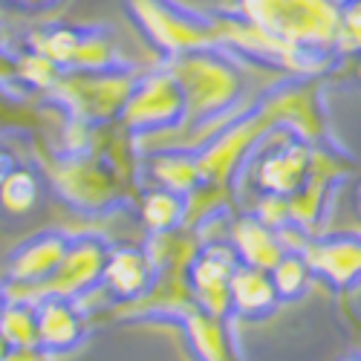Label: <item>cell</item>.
I'll use <instances>...</instances> for the list:
<instances>
[{"label": "cell", "instance_id": "28", "mask_svg": "<svg viewBox=\"0 0 361 361\" xmlns=\"http://www.w3.org/2000/svg\"><path fill=\"white\" fill-rule=\"evenodd\" d=\"M4 361H47V350L32 344V347H9Z\"/></svg>", "mask_w": 361, "mask_h": 361}, {"label": "cell", "instance_id": "12", "mask_svg": "<svg viewBox=\"0 0 361 361\" xmlns=\"http://www.w3.org/2000/svg\"><path fill=\"white\" fill-rule=\"evenodd\" d=\"M84 336V324L70 298L38 300V347L47 353H64Z\"/></svg>", "mask_w": 361, "mask_h": 361}, {"label": "cell", "instance_id": "8", "mask_svg": "<svg viewBox=\"0 0 361 361\" xmlns=\"http://www.w3.org/2000/svg\"><path fill=\"white\" fill-rule=\"evenodd\" d=\"M240 257L228 243H208L200 249L188 266V283L197 307L226 318L231 310V275Z\"/></svg>", "mask_w": 361, "mask_h": 361}, {"label": "cell", "instance_id": "14", "mask_svg": "<svg viewBox=\"0 0 361 361\" xmlns=\"http://www.w3.org/2000/svg\"><path fill=\"white\" fill-rule=\"evenodd\" d=\"M70 249V240L64 234H41L35 240L23 243L12 260H9V278L12 281H20V283H38V281H47L58 263L64 260Z\"/></svg>", "mask_w": 361, "mask_h": 361}, {"label": "cell", "instance_id": "36", "mask_svg": "<svg viewBox=\"0 0 361 361\" xmlns=\"http://www.w3.org/2000/svg\"><path fill=\"white\" fill-rule=\"evenodd\" d=\"M338 4H344V0H338Z\"/></svg>", "mask_w": 361, "mask_h": 361}, {"label": "cell", "instance_id": "26", "mask_svg": "<svg viewBox=\"0 0 361 361\" xmlns=\"http://www.w3.org/2000/svg\"><path fill=\"white\" fill-rule=\"evenodd\" d=\"M18 75L35 87H55V81L61 78V67L52 64L41 52H32L18 61Z\"/></svg>", "mask_w": 361, "mask_h": 361}, {"label": "cell", "instance_id": "32", "mask_svg": "<svg viewBox=\"0 0 361 361\" xmlns=\"http://www.w3.org/2000/svg\"><path fill=\"white\" fill-rule=\"evenodd\" d=\"M355 212L361 217V179H358V185H355Z\"/></svg>", "mask_w": 361, "mask_h": 361}, {"label": "cell", "instance_id": "19", "mask_svg": "<svg viewBox=\"0 0 361 361\" xmlns=\"http://www.w3.org/2000/svg\"><path fill=\"white\" fill-rule=\"evenodd\" d=\"M0 336L12 347L38 344V304H29V300H6L4 312H0Z\"/></svg>", "mask_w": 361, "mask_h": 361}, {"label": "cell", "instance_id": "9", "mask_svg": "<svg viewBox=\"0 0 361 361\" xmlns=\"http://www.w3.org/2000/svg\"><path fill=\"white\" fill-rule=\"evenodd\" d=\"M52 179L58 191H61V197L84 208V212H102V208L113 205L118 197L116 173L90 157L64 159L52 171Z\"/></svg>", "mask_w": 361, "mask_h": 361}, {"label": "cell", "instance_id": "29", "mask_svg": "<svg viewBox=\"0 0 361 361\" xmlns=\"http://www.w3.org/2000/svg\"><path fill=\"white\" fill-rule=\"evenodd\" d=\"M12 4H18V6H26V9H44V6H52V4H58V0H12Z\"/></svg>", "mask_w": 361, "mask_h": 361}, {"label": "cell", "instance_id": "18", "mask_svg": "<svg viewBox=\"0 0 361 361\" xmlns=\"http://www.w3.org/2000/svg\"><path fill=\"white\" fill-rule=\"evenodd\" d=\"M150 176L168 191L176 194H191L202 183L200 159H194L185 150H162L159 157L150 159Z\"/></svg>", "mask_w": 361, "mask_h": 361}, {"label": "cell", "instance_id": "24", "mask_svg": "<svg viewBox=\"0 0 361 361\" xmlns=\"http://www.w3.org/2000/svg\"><path fill=\"white\" fill-rule=\"evenodd\" d=\"M78 38H81L78 29H67V26L47 29V32H41V35L35 38V52H41L44 58H49L52 64L70 70L73 55H75V47H78Z\"/></svg>", "mask_w": 361, "mask_h": 361}, {"label": "cell", "instance_id": "17", "mask_svg": "<svg viewBox=\"0 0 361 361\" xmlns=\"http://www.w3.org/2000/svg\"><path fill=\"white\" fill-rule=\"evenodd\" d=\"M185 329H188V341H191L194 353L202 361H234L231 336H228V329H226L220 315H212L205 310H194L185 318Z\"/></svg>", "mask_w": 361, "mask_h": 361}, {"label": "cell", "instance_id": "33", "mask_svg": "<svg viewBox=\"0 0 361 361\" xmlns=\"http://www.w3.org/2000/svg\"><path fill=\"white\" fill-rule=\"evenodd\" d=\"M355 58H358V61H355V78L361 81V55H355Z\"/></svg>", "mask_w": 361, "mask_h": 361}, {"label": "cell", "instance_id": "16", "mask_svg": "<svg viewBox=\"0 0 361 361\" xmlns=\"http://www.w3.org/2000/svg\"><path fill=\"white\" fill-rule=\"evenodd\" d=\"M278 292L272 283V272L249 263H237L231 275V310H237L246 318H257L272 312L278 304Z\"/></svg>", "mask_w": 361, "mask_h": 361}, {"label": "cell", "instance_id": "5", "mask_svg": "<svg viewBox=\"0 0 361 361\" xmlns=\"http://www.w3.org/2000/svg\"><path fill=\"white\" fill-rule=\"evenodd\" d=\"M139 78L125 70H70L55 81V96L84 122H107L122 116Z\"/></svg>", "mask_w": 361, "mask_h": 361}, {"label": "cell", "instance_id": "23", "mask_svg": "<svg viewBox=\"0 0 361 361\" xmlns=\"http://www.w3.org/2000/svg\"><path fill=\"white\" fill-rule=\"evenodd\" d=\"M116 64L113 41L102 32H81L70 70H110Z\"/></svg>", "mask_w": 361, "mask_h": 361}, {"label": "cell", "instance_id": "31", "mask_svg": "<svg viewBox=\"0 0 361 361\" xmlns=\"http://www.w3.org/2000/svg\"><path fill=\"white\" fill-rule=\"evenodd\" d=\"M9 347H12V344H9V341H6L4 336H0V361H4V358H6V353H9Z\"/></svg>", "mask_w": 361, "mask_h": 361}, {"label": "cell", "instance_id": "15", "mask_svg": "<svg viewBox=\"0 0 361 361\" xmlns=\"http://www.w3.org/2000/svg\"><path fill=\"white\" fill-rule=\"evenodd\" d=\"M231 246H234L240 263L266 269V272H272L278 260L286 255L278 231L260 223L257 217H243L231 226Z\"/></svg>", "mask_w": 361, "mask_h": 361}, {"label": "cell", "instance_id": "2", "mask_svg": "<svg viewBox=\"0 0 361 361\" xmlns=\"http://www.w3.org/2000/svg\"><path fill=\"white\" fill-rule=\"evenodd\" d=\"M338 9V0H240V12L275 38L300 49L333 55Z\"/></svg>", "mask_w": 361, "mask_h": 361}, {"label": "cell", "instance_id": "30", "mask_svg": "<svg viewBox=\"0 0 361 361\" xmlns=\"http://www.w3.org/2000/svg\"><path fill=\"white\" fill-rule=\"evenodd\" d=\"M6 171H9V159L0 154V183H4V176H6Z\"/></svg>", "mask_w": 361, "mask_h": 361}, {"label": "cell", "instance_id": "34", "mask_svg": "<svg viewBox=\"0 0 361 361\" xmlns=\"http://www.w3.org/2000/svg\"><path fill=\"white\" fill-rule=\"evenodd\" d=\"M4 307H6V295H4V289H0V312H4Z\"/></svg>", "mask_w": 361, "mask_h": 361}, {"label": "cell", "instance_id": "27", "mask_svg": "<svg viewBox=\"0 0 361 361\" xmlns=\"http://www.w3.org/2000/svg\"><path fill=\"white\" fill-rule=\"evenodd\" d=\"M260 223H266L269 228H283L286 223H292L289 220V197H283V194H266L263 200H260V205H257V214H255Z\"/></svg>", "mask_w": 361, "mask_h": 361}, {"label": "cell", "instance_id": "22", "mask_svg": "<svg viewBox=\"0 0 361 361\" xmlns=\"http://www.w3.org/2000/svg\"><path fill=\"white\" fill-rule=\"evenodd\" d=\"M310 278H312V269L304 252H286L272 269V283L281 300H292L298 295H304V289L310 286Z\"/></svg>", "mask_w": 361, "mask_h": 361}, {"label": "cell", "instance_id": "7", "mask_svg": "<svg viewBox=\"0 0 361 361\" xmlns=\"http://www.w3.org/2000/svg\"><path fill=\"white\" fill-rule=\"evenodd\" d=\"M272 142H275V147H269L255 168V183L263 194L289 197L307 183L312 147H310V142L298 139L289 128H275Z\"/></svg>", "mask_w": 361, "mask_h": 361}, {"label": "cell", "instance_id": "3", "mask_svg": "<svg viewBox=\"0 0 361 361\" xmlns=\"http://www.w3.org/2000/svg\"><path fill=\"white\" fill-rule=\"evenodd\" d=\"M128 12L145 38L171 58L217 47L214 20L200 18L173 0H128Z\"/></svg>", "mask_w": 361, "mask_h": 361}, {"label": "cell", "instance_id": "25", "mask_svg": "<svg viewBox=\"0 0 361 361\" xmlns=\"http://www.w3.org/2000/svg\"><path fill=\"white\" fill-rule=\"evenodd\" d=\"M336 55H361V0H344L338 9Z\"/></svg>", "mask_w": 361, "mask_h": 361}, {"label": "cell", "instance_id": "1", "mask_svg": "<svg viewBox=\"0 0 361 361\" xmlns=\"http://www.w3.org/2000/svg\"><path fill=\"white\" fill-rule=\"evenodd\" d=\"M168 70L185 96V118L176 128H191L205 118L228 113L243 93V75L226 55L217 52V47L176 55L171 58Z\"/></svg>", "mask_w": 361, "mask_h": 361}, {"label": "cell", "instance_id": "4", "mask_svg": "<svg viewBox=\"0 0 361 361\" xmlns=\"http://www.w3.org/2000/svg\"><path fill=\"white\" fill-rule=\"evenodd\" d=\"M107 257H110V249L99 237H78L70 243L64 260L58 263V269L47 281H38V283L9 281L4 295H6V300H29V304H38L44 298L75 300L81 292H87L93 283L102 281Z\"/></svg>", "mask_w": 361, "mask_h": 361}, {"label": "cell", "instance_id": "10", "mask_svg": "<svg viewBox=\"0 0 361 361\" xmlns=\"http://www.w3.org/2000/svg\"><path fill=\"white\" fill-rule=\"evenodd\" d=\"M188 266L191 260H173L157 269V278L139 298L125 300L118 315H191L197 307L191 283H188Z\"/></svg>", "mask_w": 361, "mask_h": 361}, {"label": "cell", "instance_id": "21", "mask_svg": "<svg viewBox=\"0 0 361 361\" xmlns=\"http://www.w3.org/2000/svg\"><path fill=\"white\" fill-rule=\"evenodd\" d=\"M38 179L29 168H9L0 183V208L9 214H26L38 202Z\"/></svg>", "mask_w": 361, "mask_h": 361}, {"label": "cell", "instance_id": "13", "mask_svg": "<svg viewBox=\"0 0 361 361\" xmlns=\"http://www.w3.org/2000/svg\"><path fill=\"white\" fill-rule=\"evenodd\" d=\"M157 278V266L150 260L147 252H136V249H118L110 252L107 266H104V286L110 295H116L118 300H133L139 298Z\"/></svg>", "mask_w": 361, "mask_h": 361}, {"label": "cell", "instance_id": "35", "mask_svg": "<svg viewBox=\"0 0 361 361\" xmlns=\"http://www.w3.org/2000/svg\"><path fill=\"white\" fill-rule=\"evenodd\" d=\"M344 361H361V355H350V358H344Z\"/></svg>", "mask_w": 361, "mask_h": 361}, {"label": "cell", "instance_id": "20", "mask_svg": "<svg viewBox=\"0 0 361 361\" xmlns=\"http://www.w3.org/2000/svg\"><path fill=\"white\" fill-rule=\"evenodd\" d=\"M185 217V197L159 188V191H150L142 200V220L150 231H171L183 223Z\"/></svg>", "mask_w": 361, "mask_h": 361}, {"label": "cell", "instance_id": "6", "mask_svg": "<svg viewBox=\"0 0 361 361\" xmlns=\"http://www.w3.org/2000/svg\"><path fill=\"white\" fill-rule=\"evenodd\" d=\"M183 118H185V96L171 70L139 78L122 110L125 128L136 133L171 130L176 125H183Z\"/></svg>", "mask_w": 361, "mask_h": 361}, {"label": "cell", "instance_id": "11", "mask_svg": "<svg viewBox=\"0 0 361 361\" xmlns=\"http://www.w3.org/2000/svg\"><path fill=\"white\" fill-rule=\"evenodd\" d=\"M304 257L312 269V275L329 281L338 289L361 281V237L355 234L310 240Z\"/></svg>", "mask_w": 361, "mask_h": 361}]
</instances>
